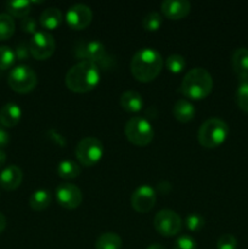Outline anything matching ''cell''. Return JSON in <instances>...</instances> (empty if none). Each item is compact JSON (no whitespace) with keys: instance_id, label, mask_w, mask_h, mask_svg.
I'll list each match as a JSON object with an SVG mask.
<instances>
[{"instance_id":"1","label":"cell","mask_w":248,"mask_h":249,"mask_svg":"<svg viewBox=\"0 0 248 249\" xmlns=\"http://www.w3.org/2000/svg\"><path fill=\"white\" fill-rule=\"evenodd\" d=\"M163 68V58L157 50L143 48L134 53L130 72L138 82L150 83L158 77Z\"/></svg>"},{"instance_id":"2","label":"cell","mask_w":248,"mask_h":249,"mask_svg":"<svg viewBox=\"0 0 248 249\" xmlns=\"http://www.w3.org/2000/svg\"><path fill=\"white\" fill-rule=\"evenodd\" d=\"M100 68L87 61H80L68 70L65 77L66 87L77 94H85L97 87L100 82Z\"/></svg>"},{"instance_id":"3","label":"cell","mask_w":248,"mask_h":249,"mask_svg":"<svg viewBox=\"0 0 248 249\" xmlns=\"http://www.w3.org/2000/svg\"><path fill=\"white\" fill-rule=\"evenodd\" d=\"M213 90V78L211 73L202 67L190 70L185 74L180 85L182 95L191 100H203Z\"/></svg>"},{"instance_id":"4","label":"cell","mask_w":248,"mask_h":249,"mask_svg":"<svg viewBox=\"0 0 248 249\" xmlns=\"http://www.w3.org/2000/svg\"><path fill=\"white\" fill-rule=\"evenodd\" d=\"M74 55L80 61L91 62L99 68H111L113 65V57L107 53L104 44L97 40L79 41L74 46Z\"/></svg>"},{"instance_id":"5","label":"cell","mask_w":248,"mask_h":249,"mask_svg":"<svg viewBox=\"0 0 248 249\" xmlns=\"http://www.w3.org/2000/svg\"><path fill=\"white\" fill-rule=\"evenodd\" d=\"M229 135V126L223 119L209 118L199 126L198 138L199 145L206 148H215L223 145Z\"/></svg>"},{"instance_id":"6","label":"cell","mask_w":248,"mask_h":249,"mask_svg":"<svg viewBox=\"0 0 248 249\" xmlns=\"http://www.w3.org/2000/svg\"><path fill=\"white\" fill-rule=\"evenodd\" d=\"M124 133H125L126 139L133 145L139 146V147L147 146L155 136V131L148 119L140 116L133 117L126 122L124 126Z\"/></svg>"},{"instance_id":"7","label":"cell","mask_w":248,"mask_h":249,"mask_svg":"<svg viewBox=\"0 0 248 249\" xmlns=\"http://www.w3.org/2000/svg\"><path fill=\"white\" fill-rule=\"evenodd\" d=\"M7 83L14 91L18 94H28L36 87L38 77L33 68L26 65H19L10 71Z\"/></svg>"},{"instance_id":"8","label":"cell","mask_w":248,"mask_h":249,"mask_svg":"<svg viewBox=\"0 0 248 249\" xmlns=\"http://www.w3.org/2000/svg\"><path fill=\"white\" fill-rule=\"evenodd\" d=\"M104 156V145L96 138H84L75 146V157L84 167H94Z\"/></svg>"},{"instance_id":"9","label":"cell","mask_w":248,"mask_h":249,"mask_svg":"<svg viewBox=\"0 0 248 249\" xmlns=\"http://www.w3.org/2000/svg\"><path fill=\"white\" fill-rule=\"evenodd\" d=\"M153 226L159 235L164 237H173L181 231L182 220L179 214L172 209H163L156 214Z\"/></svg>"},{"instance_id":"10","label":"cell","mask_w":248,"mask_h":249,"mask_svg":"<svg viewBox=\"0 0 248 249\" xmlns=\"http://www.w3.org/2000/svg\"><path fill=\"white\" fill-rule=\"evenodd\" d=\"M28 45L31 56L38 61L50 58L56 49L55 39L49 32L45 31H38L35 34H33Z\"/></svg>"},{"instance_id":"11","label":"cell","mask_w":248,"mask_h":249,"mask_svg":"<svg viewBox=\"0 0 248 249\" xmlns=\"http://www.w3.org/2000/svg\"><path fill=\"white\" fill-rule=\"evenodd\" d=\"M56 201L62 208L75 209L82 204L83 194L78 186L65 182L56 189Z\"/></svg>"},{"instance_id":"12","label":"cell","mask_w":248,"mask_h":249,"mask_svg":"<svg viewBox=\"0 0 248 249\" xmlns=\"http://www.w3.org/2000/svg\"><path fill=\"white\" fill-rule=\"evenodd\" d=\"M130 203L138 213H148L156 204V190L150 185H141L131 195Z\"/></svg>"},{"instance_id":"13","label":"cell","mask_w":248,"mask_h":249,"mask_svg":"<svg viewBox=\"0 0 248 249\" xmlns=\"http://www.w3.org/2000/svg\"><path fill=\"white\" fill-rule=\"evenodd\" d=\"M92 11L88 5L75 4L66 12V22L68 27L75 31L84 29L91 23Z\"/></svg>"},{"instance_id":"14","label":"cell","mask_w":248,"mask_h":249,"mask_svg":"<svg viewBox=\"0 0 248 249\" xmlns=\"http://www.w3.org/2000/svg\"><path fill=\"white\" fill-rule=\"evenodd\" d=\"M160 10L167 18L177 21L190 14L191 4L187 0H165L160 4Z\"/></svg>"},{"instance_id":"15","label":"cell","mask_w":248,"mask_h":249,"mask_svg":"<svg viewBox=\"0 0 248 249\" xmlns=\"http://www.w3.org/2000/svg\"><path fill=\"white\" fill-rule=\"evenodd\" d=\"M23 180V173L17 165H9L0 173V186L6 191H14L18 189Z\"/></svg>"},{"instance_id":"16","label":"cell","mask_w":248,"mask_h":249,"mask_svg":"<svg viewBox=\"0 0 248 249\" xmlns=\"http://www.w3.org/2000/svg\"><path fill=\"white\" fill-rule=\"evenodd\" d=\"M22 117L21 107L14 102H7L0 108V124L6 128H14L19 123Z\"/></svg>"},{"instance_id":"17","label":"cell","mask_w":248,"mask_h":249,"mask_svg":"<svg viewBox=\"0 0 248 249\" xmlns=\"http://www.w3.org/2000/svg\"><path fill=\"white\" fill-rule=\"evenodd\" d=\"M121 106L129 113H138L143 108V99L139 92L129 90L121 95Z\"/></svg>"},{"instance_id":"18","label":"cell","mask_w":248,"mask_h":249,"mask_svg":"<svg viewBox=\"0 0 248 249\" xmlns=\"http://www.w3.org/2000/svg\"><path fill=\"white\" fill-rule=\"evenodd\" d=\"M232 67L240 79H248V49L238 48L232 53Z\"/></svg>"},{"instance_id":"19","label":"cell","mask_w":248,"mask_h":249,"mask_svg":"<svg viewBox=\"0 0 248 249\" xmlns=\"http://www.w3.org/2000/svg\"><path fill=\"white\" fill-rule=\"evenodd\" d=\"M62 12L57 7H48L41 12L40 17H39L41 27L48 31H53V29L58 28L60 24L62 23Z\"/></svg>"},{"instance_id":"20","label":"cell","mask_w":248,"mask_h":249,"mask_svg":"<svg viewBox=\"0 0 248 249\" xmlns=\"http://www.w3.org/2000/svg\"><path fill=\"white\" fill-rule=\"evenodd\" d=\"M195 106L190 101L185 99H180L175 102L174 107H173V116L175 117L177 121L180 123H189L192 121L195 117Z\"/></svg>"},{"instance_id":"21","label":"cell","mask_w":248,"mask_h":249,"mask_svg":"<svg viewBox=\"0 0 248 249\" xmlns=\"http://www.w3.org/2000/svg\"><path fill=\"white\" fill-rule=\"evenodd\" d=\"M51 201H53V196H51L50 191L49 190L39 189L31 195L29 206H31V208L33 211L41 212L49 208V206L51 204Z\"/></svg>"},{"instance_id":"22","label":"cell","mask_w":248,"mask_h":249,"mask_svg":"<svg viewBox=\"0 0 248 249\" xmlns=\"http://www.w3.org/2000/svg\"><path fill=\"white\" fill-rule=\"evenodd\" d=\"M56 172H57V175L61 179L72 180L79 177L80 173H82V168L74 160H66L58 163Z\"/></svg>"},{"instance_id":"23","label":"cell","mask_w":248,"mask_h":249,"mask_svg":"<svg viewBox=\"0 0 248 249\" xmlns=\"http://www.w3.org/2000/svg\"><path fill=\"white\" fill-rule=\"evenodd\" d=\"M31 5L32 2L27 0H15V1H7L5 6H6L7 14L11 17L24 18L31 12Z\"/></svg>"},{"instance_id":"24","label":"cell","mask_w":248,"mask_h":249,"mask_svg":"<svg viewBox=\"0 0 248 249\" xmlns=\"http://www.w3.org/2000/svg\"><path fill=\"white\" fill-rule=\"evenodd\" d=\"M122 238L114 232H105L95 242V249H121Z\"/></svg>"},{"instance_id":"25","label":"cell","mask_w":248,"mask_h":249,"mask_svg":"<svg viewBox=\"0 0 248 249\" xmlns=\"http://www.w3.org/2000/svg\"><path fill=\"white\" fill-rule=\"evenodd\" d=\"M15 28L16 24L14 18L9 14H0V41L11 38L15 33Z\"/></svg>"},{"instance_id":"26","label":"cell","mask_w":248,"mask_h":249,"mask_svg":"<svg viewBox=\"0 0 248 249\" xmlns=\"http://www.w3.org/2000/svg\"><path fill=\"white\" fill-rule=\"evenodd\" d=\"M236 102L243 112L248 113V79H240L236 91Z\"/></svg>"},{"instance_id":"27","label":"cell","mask_w":248,"mask_h":249,"mask_svg":"<svg viewBox=\"0 0 248 249\" xmlns=\"http://www.w3.org/2000/svg\"><path fill=\"white\" fill-rule=\"evenodd\" d=\"M163 23L162 15L158 12L152 11L148 12L145 17L142 18V27L147 32H156L160 28Z\"/></svg>"},{"instance_id":"28","label":"cell","mask_w":248,"mask_h":249,"mask_svg":"<svg viewBox=\"0 0 248 249\" xmlns=\"http://www.w3.org/2000/svg\"><path fill=\"white\" fill-rule=\"evenodd\" d=\"M15 61H16L15 50L6 45L0 46V70H9L14 66Z\"/></svg>"},{"instance_id":"29","label":"cell","mask_w":248,"mask_h":249,"mask_svg":"<svg viewBox=\"0 0 248 249\" xmlns=\"http://www.w3.org/2000/svg\"><path fill=\"white\" fill-rule=\"evenodd\" d=\"M186 62H185V58L181 55H177V53H173V55L168 56L167 60H165V67L169 71L170 73H181L184 71Z\"/></svg>"},{"instance_id":"30","label":"cell","mask_w":248,"mask_h":249,"mask_svg":"<svg viewBox=\"0 0 248 249\" xmlns=\"http://www.w3.org/2000/svg\"><path fill=\"white\" fill-rule=\"evenodd\" d=\"M185 225H186L187 230L189 231H191V232H197V231L203 229L204 219L196 213L190 214V215H187L186 219H185Z\"/></svg>"},{"instance_id":"31","label":"cell","mask_w":248,"mask_h":249,"mask_svg":"<svg viewBox=\"0 0 248 249\" xmlns=\"http://www.w3.org/2000/svg\"><path fill=\"white\" fill-rule=\"evenodd\" d=\"M216 248L218 249H237V240L233 235L225 233L220 236L216 242Z\"/></svg>"},{"instance_id":"32","label":"cell","mask_w":248,"mask_h":249,"mask_svg":"<svg viewBox=\"0 0 248 249\" xmlns=\"http://www.w3.org/2000/svg\"><path fill=\"white\" fill-rule=\"evenodd\" d=\"M174 249H197V243L191 236L182 235L175 241Z\"/></svg>"},{"instance_id":"33","label":"cell","mask_w":248,"mask_h":249,"mask_svg":"<svg viewBox=\"0 0 248 249\" xmlns=\"http://www.w3.org/2000/svg\"><path fill=\"white\" fill-rule=\"evenodd\" d=\"M21 28L22 31L26 32V33H29V34H35L36 32V21L33 18V17H24V18H22L21 21Z\"/></svg>"},{"instance_id":"34","label":"cell","mask_w":248,"mask_h":249,"mask_svg":"<svg viewBox=\"0 0 248 249\" xmlns=\"http://www.w3.org/2000/svg\"><path fill=\"white\" fill-rule=\"evenodd\" d=\"M15 55H16V60L18 61H24L29 57L31 55V51H29V45H27L26 43H21L16 46V50H15Z\"/></svg>"},{"instance_id":"35","label":"cell","mask_w":248,"mask_h":249,"mask_svg":"<svg viewBox=\"0 0 248 249\" xmlns=\"http://www.w3.org/2000/svg\"><path fill=\"white\" fill-rule=\"evenodd\" d=\"M46 135H48V138L50 139L53 143H56V145L60 146V147H63V146L66 145V139L63 138L62 135H60L57 131L49 130L48 133H46Z\"/></svg>"},{"instance_id":"36","label":"cell","mask_w":248,"mask_h":249,"mask_svg":"<svg viewBox=\"0 0 248 249\" xmlns=\"http://www.w3.org/2000/svg\"><path fill=\"white\" fill-rule=\"evenodd\" d=\"M10 142V135L6 131V129L0 124V150L6 147Z\"/></svg>"},{"instance_id":"37","label":"cell","mask_w":248,"mask_h":249,"mask_svg":"<svg viewBox=\"0 0 248 249\" xmlns=\"http://www.w3.org/2000/svg\"><path fill=\"white\" fill-rule=\"evenodd\" d=\"M157 189L162 195H168L170 192V190H172V185L167 181H162L158 184Z\"/></svg>"},{"instance_id":"38","label":"cell","mask_w":248,"mask_h":249,"mask_svg":"<svg viewBox=\"0 0 248 249\" xmlns=\"http://www.w3.org/2000/svg\"><path fill=\"white\" fill-rule=\"evenodd\" d=\"M5 228H6V218H5L4 214L0 212V233L5 230Z\"/></svg>"},{"instance_id":"39","label":"cell","mask_w":248,"mask_h":249,"mask_svg":"<svg viewBox=\"0 0 248 249\" xmlns=\"http://www.w3.org/2000/svg\"><path fill=\"white\" fill-rule=\"evenodd\" d=\"M6 162V153L2 150H0V168H2V165Z\"/></svg>"},{"instance_id":"40","label":"cell","mask_w":248,"mask_h":249,"mask_svg":"<svg viewBox=\"0 0 248 249\" xmlns=\"http://www.w3.org/2000/svg\"><path fill=\"white\" fill-rule=\"evenodd\" d=\"M146 249H167L163 245H159V243H152V245L148 246Z\"/></svg>"}]
</instances>
